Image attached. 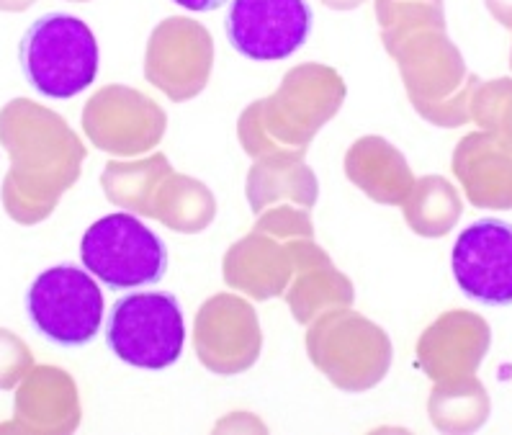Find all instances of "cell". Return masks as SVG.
Listing matches in <instances>:
<instances>
[{
  "instance_id": "1",
  "label": "cell",
  "mask_w": 512,
  "mask_h": 435,
  "mask_svg": "<svg viewBox=\"0 0 512 435\" xmlns=\"http://www.w3.org/2000/svg\"><path fill=\"white\" fill-rule=\"evenodd\" d=\"M98 42L91 26L70 13H44L19 44L24 78L39 96L73 98L98 78Z\"/></svg>"
},
{
  "instance_id": "2",
  "label": "cell",
  "mask_w": 512,
  "mask_h": 435,
  "mask_svg": "<svg viewBox=\"0 0 512 435\" xmlns=\"http://www.w3.org/2000/svg\"><path fill=\"white\" fill-rule=\"evenodd\" d=\"M85 271L111 291L155 286L168 271V248L163 237L134 214L116 212L101 217L80 240Z\"/></svg>"
},
{
  "instance_id": "3",
  "label": "cell",
  "mask_w": 512,
  "mask_h": 435,
  "mask_svg": "<svg viewBox=\"0 0 512 435\" xmlns=\"http://www.w3.org/2000/svg\"><path fill=\"white\" fill-rule=\"evenodd\" d=\"M106 345L119 361L134 369H170L186 345L181 302L165 291L121 297L106 317Z\"/></svg>"
},
{
  "instance_id": "4",
  "label": "cell",
  "mask_w": 512,
  "mask_h": 435,
  "mask_svg": "<svg viewBox=\"0 0 512 435\" xmlns=\"http://www.w3.org/2000/svg\"><path fill=\"white\" fill-rule=\"evenodd\" d=\"M26 315L49 343L83 348L101 333L106 315L98 278L70 263L47 268L26 291Z\"/></svg>"
},
{
  "instance_id": "5",
  "label": "cell",
  "mask_w": 512,
  "mask_h": 435,
  "mask_svg": "<svg viewBox=\"0 0 512 435\" xmlns=\"http://www.w3.org/2000/svg\"><path fill=\"white\" fill-rule=\"evenodd\" d=\"M312 24L307 0H232L224 31L237 55L278 62L307 44Z\"/></svg>"
},
{
  "instance_id": "6",
  "label": "cell",
  "mask_w": 512,
  "mask_h": 435,
  "mask_svg": "<svg viewBox=\"0 0 512 435\" xmlns=\"http://www.w3.org/2000/svg\"><path fill=\"white\" fill-rule=\"evenodd\" d=\"M453 278L466 297L487 307L512 304V224L479 219L456 237Z\"/></svg>"
},
{
  "instance_id": "7",
  "label": "cell",
  "mask_w": 512,
  "mask_h": 435,
  "mask_svg": "<svg viewBox=\"0 0 512 435\" xmlns=\"http://www.w3.org/2000/svg\"><path fill=\"white\" fill-rule=\"evenodd\" d=\"M479 119L487 124H500L512 137V80L487 85L479 101Z\"/></svg>"
},
{
  "instance_id": "8",
  "label": "cell",
  "mask_w": 512,
  "mask_h": 435,
  "mask_svg": "<svg viewBox=\"0 0 512 435\" xmlns=\"http://www.w3.org/2000/svg\"><path fill=\"white\" fill-rule=\"evenodd\" d=\"M173 3H178V6L186 8V11L209 13V11H217L219 6H224L227 0H173Z\"/></svg>"
},
{
  "instance_id": "9",
  "label": "cell",
  "mask_w": 512,
  "mask_h": 435,
  "mask_svg": "<svg viewBox=\"0 0 512 435\" xmlns=\"http://www.w3.org/2000/svg\"><path fill=\"white\" fill-rule=\"evenodd\" d=\"M489 8L502 24H512V0H489Z\"/></svg>"
},
{
  "instance_id": "10",
  "label": "cell",
  "mask_w": 512,
  "mask_h": 435,
  "mask_svg": "<svg viewBox=\"0 0 512 435\" xmlns=\"http://www.w3.org/2000/svg\"><path fill=\"white\" fill-rule=\"evenodd\" d=\"M31 3H34V0H0V8H3V11H24Z\"/></svg>"
}]
</instances>
